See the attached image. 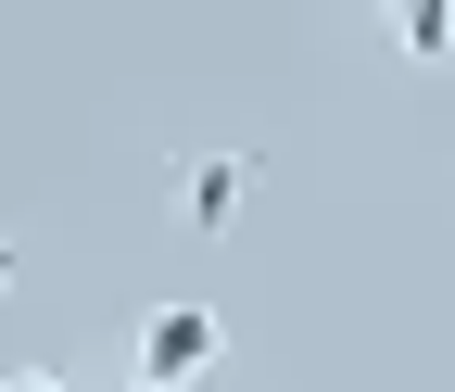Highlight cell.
I'll use <instances>...</instances> for the list:
<instances>
[{"mask_svg": "<svg viewBox=\"0 0 455 392\" xmlns=\"http://www.w3.org/2000/svg\"><path fill=\"white\" fill-rule=\"evenodd\" d=\"M215 367H228V316L215 304H152L140 316V380L152 392H203Z\"/></svg>", "mask_w": 455, "mask_h": 392, "instance_id": "1", "label": "cell"}, {"mask_svg": "<svg viewBox=\"0 0 455 392\" xmlns=\"http://www.w3.org/2000/svg\"><path fill=\"white\" fill-rule=\"evenodd\" d=\"M253 178H266V164H253V152H178V215H190V228H203V241H215V228H228V215H241V203H253Z\"/></svg>", "mask_w": 455, "mask_h": 392, "instance_id": "2", "label": "cell"}, {"mask_svg": "<svg viewBox=\"0 0 455 392\" xmlns=\"http://www.w3.org/2000/svg\"><path fill=\"white\" fill-rule=\"evenodd\" d=\"M392 38H405L418 64H443V51H455V0H405V13H392Z\"/></svg>", "mask_w": 455, "mask_h": 392, "instance_id": "3", "label": "cell"}, {"mask_svg": "<svg viewBox=\"0 0 455 392\" xmlns=\"http://www.w3.org/2000/svg\"><path fill=\"white\" fill-rule=\"evenodd\" d=\"M0 392H64V380H51V367H0Z\"/></svg>", "mask_w": 455, "mask_h": 392, "instance_id": "4", "label": "cell"}, {"mask_svg": "<svg viewBox=\"0 0 455 392\" xmlns=\"http://www.w3.org/2000/svg\"><path fill=\"white\" fill-rule=\"evenodd\" d=\"M13 278H26V266H13V241H0V292H13Z\"/></svg>", "mask_w": 455, "mask_h": 392, "instance_id": "5", "label": "cell"}, {"mask_svg": "<svg viewBox=\"0 0 455 392\" xmlns=\"http://www.w3.org/2000/svg\"><path fill=\"white\" fill-rule=\"evenodd\" d=\"M127 392H152V380H127Z\"/></svg>", "mask_w": 455, "mask_h": 392, "instance_id": "6", "label": "cell"}]
</instances>
